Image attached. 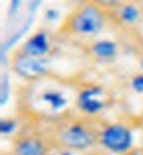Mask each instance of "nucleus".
Listing matches in <instances>:
<instances>
[{
  "instance_id": "nucleus-1",
  "label": "nucleus",
  "mask_w": 143,
  "mask_h": 155,
  "mask_svg": "<svg viewBox=\"0 0 143 155\" xmlns=\"http://www.w3.org/2000/svg\"><path fill=\"white\" fill-rule=\"evenodd\" d=\"M76 89L77 86L56 74L25 83L17 95V115L25 123L46 127L74 110Z\"/></svg>"
},
{
  "instance_id": "nucleus-2",
  "label": "nucleus",
  "mask_w": 143,
  "mask_h": 155,
  "mask_svg": "<svg viewBox=\"0 0 143 155\" xmlns=\"http://www.w3.org/2000/svg\"><path fill=\"white\" fill-rule=\"evenodd\" d=\"M102 123L100 120H92L71 110L46 126L45 130L54 147L83 153L97 146Z\"/></svg>"
},
{
  "instance_id": "nucleus-3",
  "label": "nucleus",
  "mask_w": 143,
  "mask_h": 155,
  "mask_svg": "<svg viewBox=\"0 0 143 155\" xmlns=\"http://www.w3.org/2000/svg\"><path fill=\"white\" fill-rule=\"evenodd\" d=\"M112 23L108 11L89 2L77 5L69 14L65 15L57 29V35L69 38H97L108 25Z\"/></svg>"
},
{
  "instance_id": "nucleus-4",
  "label": "nucleus",
  "mask_w": 143,
  "mask_h": 155,
  "mask_svg": "<svg viewBox=\"0 0 143 155\" xmlns=\"http://www.w3.org/2000/svg\"><path fill=\"white\" fill-rule=\"evenodd\" d=\"M114 104V95L108 86L95 81H86L77 84L74 110L83 117L100 120L102 115Z\"/></svg>"
},
{
  "instance_id": "nucleus-5",
  "label": "nucleus",
  "mask_w": 143,
  "mask_h": 155,
  "mask_svg": "<svg viewBox=\"0 0 143 155\" xmlns=\"http://www.w3.org/2000/svg\"><path fill=\"white\" fill-rule=\"evenodd\" d=\"M53 147L43 126L25 123L19 134L11 138L6 155H48Z\"/></svg>"
},
{
  "instance_id": "nucleus-6",
  "label": "nucleus",
  "mask_w": 143,
  "mask_h": 155,
  "mask_svg": "<svg viewBox=\"0 0 143 155\" xmlns=\"http://www.w3.org/2000/svg\"><path fill=\"white\" fill-rule=\"evenodd\" d=\"M99 147L112 153L125 155L134 149V134L129 124L123 121L102 123L99 132Z\"/></svg>"
},
{
  "instance_id": "nucleus-7",
  "label": "nucleus",
  "mask_w": 143,
  "mask_h": 155,
  "mask_svg": "<svg viewBox=\"0 0 143 155\" xmlns=\"http://www.w3.org/2000/svg\"><path fill=\"white\" fill-rule=\"evenodd\" d=\"M9 69L20 77L25 83L36 81L40 78H45L48 75H51V60L48 58H39V57H31L20 54L15 51L11 55L9 60Z\"/></svg>"
},
{
  "instance_id": "nucleus-8",
  "label": "nucleus",
  "mask_w": 143,
  "mask_h": 155,
  "mask_svg": "<svg viewBox=\"0 0 143 155\" xmlns=\"http://www.w3.org/2000/svg\"><path fill=\"white\" fill-rule=\"evenodd\" d=\"M83 52L94 63L109 64V63H114L120 55V45L112 38L97 37V38L89 40L83 46Z\"/></svg>"
},
{
  "instance_id": "nucleus-9",
  "label": "nucleus",
  "mask_w": 143,
  "mask_h": 155,
  "mask_svg": "<svg viewBox=\"0 0 143 155\" xmlns=\"http://www.w3.org/2000/svg\"><path fill=\"white\" fill-rule=\"evenodd\" d=\"M17 51L31 57L48 58L54 51L53 35L46 28H37L31 35H28V38L19 46Z\"/></svg>"
},
{
  "instance_id": "nucleus-10",
  "label": "nucleus",
  "mask_w": 143,
  "mask_h": 155,
  "mask_svg": "<svg viewBox=\"0 0 143 155\" xmlns=\"http://www.w3.org/2000/svg\"><path fill=\"white\" fill-rule=\"evenodd\" d=\"M112 25L123 29H134L143 21V6L135 0H125L122 5L108 12Z\"/></svg>"
},
{
  "instance_id": "nucleus-11",
  "label": "nucleus",
  "mask_w": 143,
  "mask_h": 155,
  "mask_svg": "<svg viewBox=\"0 0 143 155\" xmlns=\"http://www.w3.org/2000/svg\"><path fill=\"white\" fill-rule=\"evenodd\" d=\"M25 121H23L19 115L15 117H3L0 121V134L2 137H14L15 134H19L20 129L23 127Z\"/></svg>"
},
{
  "instance_id": "nucleus-12",
  "label": "nucleus",
  "mask_w": 143,
  "mask_h": 155,
  "mask_svg": "<svg viewBox=\"0 0 143 155\" xmlns=\"http://www.w3.org/2000/svg\"><path fill=\"white\" fill-rule=\"evenodd\" d=\"M128 86L129 89L135 94H143V72L138 71V72H134L131 77H129V81H128Z\"/></svg>"
},
{
  "instance_id": "nucleus-13",
  "label": "nucleus",
  "mask_w": 143,
  "mask_h": 155,
  "mask_svg": "<svg viewBox=\"0 0 143 155\" xmlns=\"http://www.w3.org/2000/svg\"><path fill=\"white\" fill-rule=\"evenodd\" d=\"M85 2H89V3H92V5H95V6H99V8L109 12V11L115 9L118 5H122L125 0H85Z\"/></svg>"
},
{
  "instance_id": "nucleus-14",
  "label": "nucleus",
  "mask_w": 143,
  "mask_h": 155,
  "mask_svg": "<svg viewBox=\"0 0 143 155\" xmlns=\"http://www.w3.org/2000/svg\"><path fill=\"white\" fill-rule=\"evenodd\" d=\"M80 152H74V150H68V149H62V147H53L51 152L48 155H79Z\"/></svg>"
},
{
  "instance_id": "nucleus-15",
  "label": "nucleus",
  "mask_w": 143,
  "mask_h": 155,
  "mask_svg": "<svg viewBox=\"0 0 143 155\" xmlns=\"http://www.w3.org/2000/svg\"><path fill=\"white\" fill-rule=\"evenodd\" d=\"M20 3H22V0H11L9 2V15H14L19 11Z\"/></svg>"
},
{
  "instance_id": "nucleus-16",
  "label": "nucleus",
  "mask_w": 143,
  "mask_h": 155,
  "mask_svg": "<svg viewBox=\"0 0 143 155\" xmlns=\"http://www.w3.org/2000/svg\"><path fill=\"white\" fill-rule=\"evenodd\" d=\"M137 64H138V69L143 72V51L137 54Z\"/></svg>"
},
{
  "instance_id": "nucleus-17",
  "label": "nucleus",
  "mask_w": 143,
  "mask_h": 155,
  "mask_svg": "<svg viewBox=\"0 0 143 155\" xmlns=\"http://www.w3.org/2000/svg\"><path fill=\"white\" fill-rule=\"evenodd\" d=\"M125 155H143V150L141 149H138V147H134L132 150H129L128 153H125Z\"/></svg>"
},
{
  "instance_id": "nucleus-18",
  "label": "nucleus",
  "mask_w": 143,
  "mask_h": 155,
  "mask_svg": "<svg viewBox=\"0 0 143 155\" xmlns=\"http://www.w3.org/2000/svg\"><path fill=\"white\" fill-rule=\"evenodd\" d=\"M135 2H137V3H140V5L143 6V0H135Z\"/></svg>"
}]
</instances>
